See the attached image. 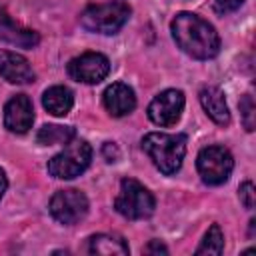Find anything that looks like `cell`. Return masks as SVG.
I'll return each instance as SVG.
<instances>
[{"label":"cell","mask_w":256,"mask_h":256,"mask_svg":"<svg viewBox=\"0 0 256 256\" xmlns=\"http://www.w3.org/2000/svg\"><path fill=\"white\" fill-rule=\"evenodd\" d=\"M170 30L178 48L196 60H208L220 52V36L214 26L192 12L176 14Z\"/></svg>","instance_id":"6da1fadb"},{"label":"cell","mask_w":256,"mask_h":256,"mask_svg":"<svg viewBox=\"0 0 256 256\" xmlns=\"http://www.w3.org/2000/svg\"><path fill=\"white\" fill-rule=\"evenodd\" d=\"M142 150L150 156V160L162 174L170 176V174H176L182 166V160L186 154V136L150 132L142 138Z\"/></svg>","instance_id":"7a4b0ae2"},{"label":"cell","mask_w":256,"mask_h":256,"mask_svg":"<svg viewBox=\"0 0 256 256\" xmlns=\"http://www.w3.org/2000/svg\"><path fill=\"white\" fill-rule=\"evenodd\" d=\"M92 160V146L86 140L72 138L66 142L64 150L48 160V172L60 180H72L80 176Z\"/></svg>","instance_id":"3957f363"},{"label":"cell","mask_w":256,"mask_h":256,"mask_svg":"<svg viewBox=\"0 0 256 256\" xmlns=\"http://www.w3.org/2000/svg\"><path fill=\"white\" fill-rule=\"evenodd\" d=\"M154 196L148 188H144L138 180L134 178H124L120 182L118 196L114 200V208L118 214L130 220H142L152 216L154 212Z\"/></svg>","instance_id":"277c9868"},{"label":"cell","mask_w":256,"mask_h":256,"mask_svg":"<svg viewBox=\"0 0 256 256\" xmlns=\"http://www.w3.org/2000/svg\"><path fill=\"white\" fill-rule=\"evenodd\" d=\"M130 18V6L124 2H106V4H96L88 6L82 16L80 24L98 34H116Z\"/></svg>","instance_id":"5b68a950"},{"label":"cell","mask_w":256,"mask_h":256,"mask_svg":"<svg viewBox=\"0 0 256 256\" xmlns=\"http://www.w3.org/2000/svg\"><path fill=\"white\" fill-rule=\"evenodd\" d=\"M196 168L204 184L218 186L230 178L234 168V158L230 150L224 146H206L198 152Z\"/></svg>","instance_id":"8992f818"},{"label":"cell","mask_w":256,"mask_h":256,"mask_svg":"<svg viewBox=\"0 0 256 256\" xmlns=\"http://www.w3.org/2000/svg\"><path fill=\"white\" fill-rule=\"evenodd\" d=\"M88 212V198L74 188L58 190L50 200V214L60 224H76L80 222Z\"/></svg>","instance_id":"52a82bcc"},{"label":"cell","mask_w":256,"mask_h":256,"mask_svg":"<svg viewBox=\"0 0 256 256\" xmlns=\"http://www.w3.org/2000/svg\"><path fill=\"white\" fill-rule=\"evenodd\" d=\"M110 72V62L100 52H84L68 62V74L82 84H98Z\"/></svg>","instance_id":"ba28073f"},{"label":"cell","mask_w":256,"mask_h":256,"mask_svg":"<svg viewBox=\"0 0 256 256\" xmlns=\"http://www.w3.org/2000/svg\"><path fill=\"white\" fill-rule=\"evenodd\" d=\"M184 110V94L180 90L160 92L148 106V118L158 126H174Z\"/></svg>","instance_id":"9c48e42d"},{"label":"cell","mask_w":256,"mask_h":256,"mask_svg":"<svg viewBox=\"0 0 256 256\" xmlns=\"http://www.w3.org/2000/svg\"><path fill=\"white\" fill-rule=\"evenodd\" d=\"M34 122L32 102L26 94L12 96L4 106V126L14 134H24Z\"/></svg>","instance_id":"30bf717a"},{"label":"cell","mask_w":256,"mask_h":256,"mask_svg":"<svg viewBox=\"0 0 256 256\" xmlns=\"http://www.w3.org/2000/svg\"><path fill=\"white\" fill-rule=\"evenodd\" d=\"M102 102H104V108L108 110V114L114 116V118L126 116L136 108L134 90L124 82L110 84L102 94Z\"/></svg>","instance_id":"8fae6325"},{"label":"cell","mask_w":256,"mask_h":256,"mask_svg":"<svg viewBox=\"0 0 256 256\" xmlns=\"http://www.w3.org/2000/svg\"><path fill=\"white\" fill-rule=\"evenodd\" d=\"M0 76L10 84H30L34 82L36 74L24 56L0 50Z\"/></svg>","instance_id":"7c38bea8"},{"label":"cell","mask_w":256,"mask_h":256,"mask_svg":"<svg viewBox=\"0 0 256 256\" xmlns=\"http://www.w3.org/2000/svg\"><path fill=\"white\" fill-rule=\"evenodd\" d=\"M200 104L204 108V112L220 126L230 124V112H228V104L224 98V92L218 86H204L200 90Z\"/></svg>","instance_id":"4fadbf2b"},{"label":"cell","mask_w":256,"mask_h":256,"mask_svg":"<svg viewBox=\"0 0 256 256\" xmlns=\"http://www.w3.org/2000/svg\"><path fill=\"white\" fill-rule=\"evenodd\" d=\"M0 38L8 40L10 44H16V46H22V48H32L38 44V34L32 32V30H26L22 28L20 24H16L8 14H4L0 10Z\"/></svg>","instance_id":"5bb4252c"},{"label":"cell","mask_w":256,"mask_h":256,"mask_svg":"<svg viewBox=\"0 0 256 256\" xmlns=\"http://www.w3.org/2000/svg\"><path fill=\"white\" fill-rule=\"evenodd\" d=\"M42 104L44 108L52 114V116H66L72 110L74 104V94L70 88L66 86H52L44 92L42 96Z\"/></svg>","instance_id":"9a60e30c"},{"label":"cell","mask_w":256,"mask_h":256,"mask_svg":"<svg viewBox=\"0 0 256 256\" xmlns=\"http://www.w3.org/2000/svg\"><path fill=\"white\" fill-rule=\"evenodd\" d=\"M88 252L90 254H128V244L120 236L112 234H94L88 238Z\"/></svg>","instance_id":"2e32d148"},{"label":"cell","mask_w":256,"mask_h":256,"mask_svg":"<svg viewBox=\"0 0 256 256\" xmlns=\"http://www.w3.org/2000/svg\"><path fill=\"white\" fill-rule=\"evenodd\" d=\"M74 138V128L72 126H58V124H46L38 130L36 140L42 146H52V144H66L68 140Z\"/></svg>","instance_id":"e0dca14e"},{"label":"cell","mask_w":256,"mask_h":256,"mask_svg":"<svg viewBox=\"0 0 256 256\" xmlns=\"http://www.w3.org/2000/svg\"><path fill=\"white\" fill-rule=\"evenodd\" d=\"M222 250H224V234H222L218 224H212L208 228V232L204 234L202 244L196 248V254H214V256H218V254H222Z\"/></svg>","instance_id":"ac0fdd59"},{"label":"cell","mask_w":256,"mask_h":256,"mask_svg":"<svg viewBox=\"0 0 256 256\" xmlns=\"http://www.w3.org/2000/svg\"><path fill=\"white\" fill-rule=\"evenodd\" d=\"M254 100L250 94H244L242 100H240V112H242V122H244V128L248 132L254 130Z\"/></svg>","instance_id":"d6986e66"},{"label":"cell","mask_w":256,"mask_h":256,"mask_svg":"<svg viewBox=\"0 0 256 256\" xmlns=\"http://www.w3.org/2000/svg\"><path fill=\"white\" fill-rule=\"evenodd\" d=\"M240 200H242V204L248 210L254 208V204H256V192H254V184L252 182H244L240 186Z\"/></svg>","instance_id":"ffe728a7"},{"label":"cell","mask_w":256,"mask_h":256,"mask_svg":"<svg viewBox=\"0 0 256 256\" xmlns=\"http://www.w3.org/2000/svg\"><path fill=\"white\" fill-rule=\"evenodd\" d=\"M242 2L244 0H214V8L218 10V12H234V10H238L240 6H242Z\"/></svg>","instance_id":"44dd1931"},{"label":"cell","mask_w":256,"mask_h":256,"mask_svg":"<svg viewBox=\"0 0 256 256\" xmlns=\"http://www.w3.org/2000/svg\"><path fill=\"white\" fill-rule=\"evenodd\" d=\"M102 152H104V158H106L108 162H116V160H118V148H116L114 142H106L104 148H102Z\"/></svg>","instance_id":"7402d4cb"},{"label":"cell","mask_w":256,"mask_h":256,"mask_svg":"<svg viewBox=\"0 0 256 256\" xmlns=\"http://www.w3.org/2000/svg\"><path fill=\"white\" fill-rule=\"evenodd\" d=\"M144 252H146V254H160V252H162V254H168V248H166L160 240H152V242L144 248Z\"/></svg>","instance_id":"603a6c76"},{"label":"cell","mask_w":256,"mask_h":256,"mask_svg":"<svg viewBox=\"0 0 256 256\" xmlns=\"http://www.w3.org/2000/svg\"><path fill=\"white\" fill-rule=\"evenodd\" d=\"M6 188H8V178H6V174H4V170L0 168V198L4 196V192H6Z\"/></svg>","instance_id":"cb8c5ba5"}]
</instances>
